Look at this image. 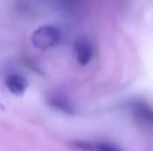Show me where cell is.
Wrapping results in <instances>:
<instances>
[{"label": "cell", "mask_w": 153, "mask_h": 151, "mask_svg": "<svg viewBox=\"0 0 153 151\" xmlns=\"http://www.w3.org/2000/svg\"><path fill=\"white\" fill-rule=\"evenodd\" d=\"M61 29L55 26H42L35 29L31 36V43L39 50L53 48L61 42Z\"/></svg>", "instance_id": "6da1fadb"}, {"label": "cell", "mask_w": 153, "mask_h": 151, "mask_svg": "<svg viewBox=\"0 0 153 151\" xmlns=\"http://www.w3.org/2000/svg\"><path fill=\"white\" fill-rule=\"evenodd\" d=\"M74 56L81 66H87L93 58V45L86 37H78L73 45Z\"/></svg>", "instance_id": "7a4b0ae2"}, {"label": "cell", "mask_w": 153, "mask_h": 151, "mask_svg": "<svg viewBox=\"0 0 153 151\" xmlns=\"http://www.w3.org/2000/svg\"><path fill=\"white\" fill-rule=\"evenodd\" d=\"M4 84L7 87V90L10 91L12 95L15 96H22L24 95V92L28 88V80L24 76L18 74H11L5 78Z\"/></svg>", "instance_id": "3957f363"}, {"label": "cell", "mask_w": 153, "mask_h": 151, "mask_svg": "<svg viewBox=\"0 0 153 151\" xmlns=\"http://www.w3.org/2000/svg\"><path fill=\"white\" fill-rule=\"evenodd\" d=\"M79 147H82L86 151H121L118 147L113 146L110 143H94V144H83L79 143Z\"/></svg>", "instance_id": "277c9868"}, {"label": "cell", "mask_w": 153, "mask_h": 151, "mask_svg": "<svg viewBox=\"0 0 153 151\" xmlns=\"http://www.w3.org/2000/svg\"><path fill=\"white\" fill-rule=\"evenodd\" d=\"M136 114H137V118H140L143 122L148 123V125H152L153 123V111L149 107L138 104V106L136 107Z\"/></svg>", "instance_id": "5b68a950"}]
</instances>
